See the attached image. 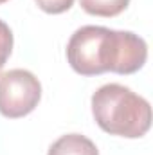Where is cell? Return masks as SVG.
I'll return each instance as SVG.
<instances>
[{"mask_svg":"<svg viewBox=\"0 0 153 155\" xmlns=\"http://www.w3.org/2000/svg\"><path fill=\"white\" fill-rule=\"evenodd\" d=\"M92 114L103 132L126 139H139L151 126L150 103L119 83L103 85L94 92Z\"/></svg>","mask_w":153,"mask_h":155,"instance_id":"2","label":"cell"},{"mask_svg":"<svg viewBox=\"0 0 153 155\" xmlns=\"http://www.w3.org/2000/svg\"><path fill=\"white\" fill-rule=\"evenodd\" d=\"M41 11L49 15H61L74 5V0H34Z\"/></svg>","mask_w":153,"mask_h":155,"instance_id":"7","label":"cell"},{"mask_svg":"<svg viewBox=\"0 0 153 155\" xmlns=\"http://www.w3.org/2000/svg\"><path fill=\"white\" fill-rule=\"evenodd\" d=\"M67 60L81 76L103 72L133 74L148 60L144 38L132 31H114L101 25H83L67 43Z\"/></svg>","mask_w":153,"mask_h":155,"instance_id":"1","label":"cell"},{"mask_svg":"<svg viewBox=\"0 0 153 155\" xmlns=\"http://www.w3.org/2000/svg\"><path fill=\"white\" fill-rule=\"evenodd\" d=\"M47 155H99L97 146L81 134H67L54 141Z\"/></svg>","mask_w":153,"mask_h":155,"instance_id":"4","label":"cell"},{"mask_svg":"<svg viewBox=\"0 0 153 155\" xmlns=\"http://www.w3.org/2000/svg\"><path fill=\"white\" fill-rule=\"evenodd\" d=\"M41 99L38 78L25 69H13L0 76V114L18 119L31 114Z\"/></svg>","mask_w":153,"mask_h":155,"instance_id":"3","label":"cell"},{"mask_svg":"<svg viewBox=\"0 0 153 155\" xmlns=\"http://www.w3.org/2000/svg\"><path fill=\"white\" fill-rule=\"evenodd\" d=\"M5 2H7V0H0V4H5Z\"/></svg>","mask_w":153,"mask_h":155,"instance_id":"8","label":"cell"},{"mask_svg":"<svg viewBox=\"0 0 153 155\" xmlns=\"http://www.w3.org/2000/svg\"><path fill=\"white\" fill-rule=\"evenodd\" d=\"M11 51H13V31L4 20H0V71L9 60Z\"/></svg>","mask_w":153,"mask_h":155,"instance_id":"6","label":"cell"},{"mask_svg":"<svg viewBox=\"0 0 153 155\" xmlns=\"http://www.w3.org/2000/svg\"><path fill=\"white\" fill-rule=\"evenodd\" d=\"M130 0H79V5L85 13L92 16L112 18L121 15L128 7Z\"/></svg>","mask_w":153,"mask_h":155,"instance_id":"5","label":"cell"}]
</instances>
